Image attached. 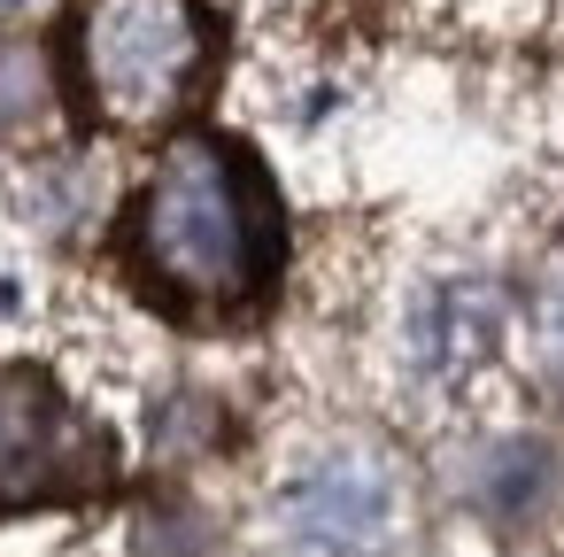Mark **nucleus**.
Segmentation results:
<instances>
[{
	"label": "nucleus",
	"mask_w": 564,
	"mask_h": 557,
	"mask_svg": "<svg viewBox=\"0 0 564 557\" xmlns=\"http://www.w3.org/2000/svg\"><path fill=\"white\" fill-rule=\"evenodd\" d=\"M94 472H101V449L78 426V410L32 372H0V511L55 503Z\"/></svg>",
	"instance_id": "5"
},
{
	"label": "nucleus",
	"mask_w": 564,
	"mask_h": 557,
	"mask_svg": "<svg viewBox=\"0 0 564 557\" xmlns=\"http://www.w3.org/2000/svg\"><path fill=\"white\" fill-rule=\"evenodd\" d=\"M209 78L202 0H78L70 17V86L101 132L148 140L171 132Z\"/></svg>",
	"instance_id": "2"
},
{
	"label": "nucleus",
	"mask_w": 564,
	"mask_h": 557,
	"mask_svg": "<svg viewBox=\"0 0 564 557\" xmlns=\"http://www.w3.org/2000/svg\"><path fill=\"white\" fill-rule=\"evenodd\" d=\"M140 287L178 318H232L279 271V202L263 163L225 132H171L124 210Z\"/></svg>",
	"instance_id": "1"
},
{
	"label": "nucleus",
	"mask_w": 564,
	"mask_h": 557,
	"mask_svg": "<svg viewBox=\"0 0 564 557\" xmlns=\"http://www.w3.org/2000/svg\"><path fill=\"white\" fill-rule=\"evenodd\" d=\"M402 472L364 449V441H340V449H317L310 464L286 472L279 503H271V526L286 542V557H394L402 542Z\"/></svg>",
	"instance_id": "3"
},
{
	"label": "nucleus",
	"mask_w": 564,
	"mask_h": 557,
	"mask_svg": "<svg viewBox=\"0 0 564 557\" xmlns=\"http://www.w3.org/2000/svg\"><path fill=\"white\" fill-rule=\"evenodd\" d=\"M525 325H533L541 356H549V364L564 372V256H556V264L541 271V287H533V318H525Z\"/></svg>",
	"instance_id": "6"
},
{
	"label": "nucleus",
	"mask_w": 564,
	"mask_h": 557,
	"mask_svg": "<svg viewBox=\"0 0 564 557\" xmlns=\"http://www.w3.org/2000/svg\"><path fill=\"white\" fill-rule=\"evenodd\" d=\"M394 341L417 387H471L510 341V294L487 271H433L410 287Z\"/></svg>",
	"instance_id": "4"
}]
</instances>
